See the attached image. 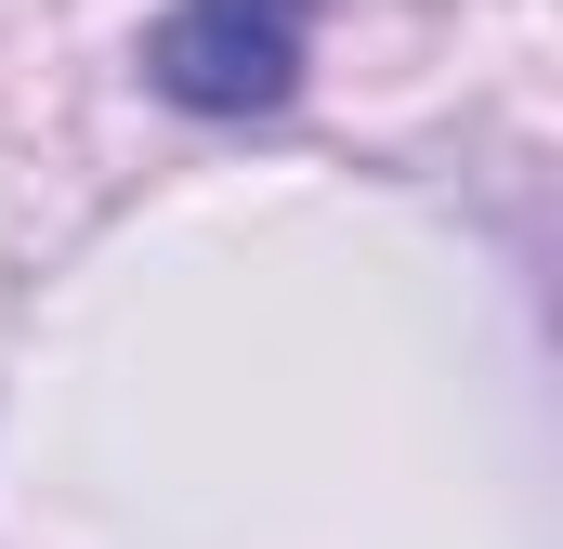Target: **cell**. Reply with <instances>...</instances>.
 Returning <instances> with one entry per match:
<instances>
[{"label":"cell","instance_id":"obj_1","mask_svg":"<svg viewBox=\"0 0 563 549\" xmlns=\"http://www.w3.org/2000/svg\"><path fill=\"white\" fill-rule=\"evenodd\" d=\"M314 66V0H170L144 26V79L197 119H276Z\"/></svg>","mask_w":563,"mask_h":549}]
</instances>
